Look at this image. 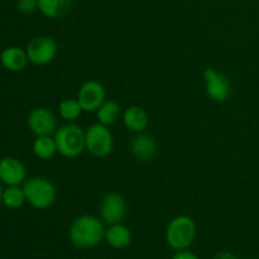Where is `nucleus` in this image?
I'll return each instance as SVG.
<instances>
[{"label": "nucleus", "instance_id": "obj_1", "mask_svg": "<svg viewBox=\"0 0 259 259\" xmlns=\"http://www.w3.org/2000/svg\"><path fill=\"white\" fill-rule=\"evenodd\" d=\"M68 237L78 249H90L103 242L105 228L100 218L89 214L80 215L71 224Z\"/></svg>", "mask_w": 259, "mask_h": 259}, {"label": "nucleus", "instance_id": "obj_2", "mask_svg": "<svg viewBox=\"0 0 259 259\" xmlns=\"http://www.w3.org/2000/svg\"><path fill=\"white\" fill-rule=\"evenodd\" d=\"M57 153L65 158H76L86 149L85 131L75 123H67L55 132Z\"/></svg>", "mask_w": 259, "mask_h": 259}, {"label": "nucleus", "instance_id": "obj_3", "mask_svg": "<svg viewBox=\"0 0 259 259\" xmlns=\"http://www.w3.org/2000/svg\"><path fill=\"white\" fill-rule=\"evenodd\" d=\"M25 199L37 210H47L56 202L57 190L55 184L46 177H32L23 185Z\"/></svg>", "mask_w": 259, "mask_h": 259}, {"label": "nucleus", "instance_id": "obj_4", "mask_svg": "<svg viewBox=\"0 0 259 259\" xmlns=\"http://www.w3.org/2000/svg\"><path fill=\"white\" fill-rule=\"evenodd\" d=\"M196 238V224L187 215H179L166 228V242L172 249L184 250L191 247Z\"/></svg>", "mask_w": 259, "mask_h": 259}, {"label": "nucleus", "instance_id": "obj_5", "mask_svg": "<svg viewBox=\"0 0 259 259\" xmlns=\"http://www.w3.org/2000/svg\"><path fill=\"white\" fill-rule=\"evenodd\" d=\"M86 151L96 158H105L113 152L114 138L109 126L95 123L85 131Z\"/></svg>", "mask_w": 259, "mask_h": 259}, {"label": "nucleus", "instance_id": "obj_6", "mask_svg": "<svg viewBox=\"0 0 259 259\" xmlns=\"http://www.w3.org/2000/svg\"><path fill=\"white\" fill-rule=\"evenodd\" d=\"M25 52L30 63L35 66H46L55 60L58 47L53 38L48 35H38L28 43Z\"/></svg>", "mask_w": 259, "mask_h": 259}, {"label": "nucleus", "instance_id": "obj_7", "mask_svg": "<svg viewBox=\"0 0 259 259\" xmlns=\"http://www.w3.org/2000/svg\"><path fill=\"white\" fill-rule=\"evenodd\" d=\"M202 76L205 81V91L209 99L215 103H224L230 98L232 83L227 76L212 67L205 68Z\"/></svg>", "mask_w": 259, "mask_h": 259}, {"label": "nucleus", "instance_id": "obj_8", "mask_svg": "<svg viewBox=\"0 0 259 259\" xmlns=\"http://www.w3.org/2000/svg\"><path fill=\"white\" fill-rule=\"evenodd\" d=\"M77 101L86 113H96L106 99L105 86L96 80H89L81 85L77 93Z\"/></svg>", "mask_w": 259, "mask_h": 259}, {"label": "nucleus", "instance_id": "obj_9", "mask_svg": "<svg viewBox=\"0 0 259 259\" xmlns=\"http://www.w3.org/2000/svg\"><path fill=\"white\" fill-rule=\"evenodd\" d=\"M126 201L118 192H108L101 199L99 205V214L106 224H116L126 217Z\"/></svg>", "mask_w": 259, "mask_h": 259}, {"label": "nucleus", "instance_id": "obj_10", "mask_svg": "<svg viewBox=\"0 0 259 259\" xmlns=\"http://www.w3.org/2000/svg\"><path fill=\"white\" fill-rule=\"evenodd\" d=\"M28 126L34 136H51L57 131V119L50 109L35 108L28 116Z\"/></svg>", "mask_w": 259, "mask_h": 259}, {"label": "nucleus", "instance_id": "obj_11", "mask_svg": "<svg viewBox=\"0 0 259 259\" xmlns=\"http://www.w3.org/2000/svg\"><path fill=\"white\" fill-rule=\"evenodd\" d=\"M27 177L25 167L14 157H4L0 159V180L8 186H19Z\"/></svg>", "mask_w": 259, "mask_h": 259}, {"label": "nucleus", "instance_id": "obj_12", "mask_svg": "<svg viewBox=\"0 0 259 259\" xmlns=\"http://www.w3.org/2000/svg\"><path fill=\"white\" fill-rule=\"evenodd\" d=\"M131 152L138 161L148 162L156 156L157 144L153 137L146 133H137L131 142Z\"/></svg>", "mask_w": 259, "mask_h": 259}, {"label": "nucleus", "instance_id": "obj_13", "mask_svg": "<svg viewBox=\"0 0 259 259\" xmlns=\"http://www.w3.org/2000/svg\"><path fill=\"white\" fill-rule=\"evenodd\" d=\"M121 119L125 128L134 133H142L146 131L149 124L148 113L143 108L137 105L126 108L121 115Z\"/></svg>", "mask_w": 259, "mask_h": 259}, {"label": "nucleus", "instance_id": "obj_14", "mask_svg": "<svg viewBox=\"0 0 259 259\" xmlns=\"http://www.w3.org/2000/svg\"><path fill=\"white\" fill-rule=\"evenodd\" d=\"M132 238L133 235H132L131 229L121 223H116V224L109 225L108 229H105L104 240L114 249H124L131 245Z\"/></svg>", "mask_w": 259, "mask_h": 259}, {"label": "nucleus", "instance_id": "obj_15", "mask_svg": "<svg viewBox=\"0 0 259 259\" xmlns=\"http://www.w3.org/2000/svg\"><path fill=\"white\" fill-rule=\"evenodd\" d=\"M0 62L3 67L7 68L8 71L12 72H19L27 67L28 56L24 50L19 47H8L0 55Z\"/></svg>", "mask_w": 259, "mask_h": 259}, {"label": "nucleus", "instance_id": "obj_16", "mask_svg": "<svg viewBox=\"0 0 259 259\" xmlns=\"http://www.w3.org/2000/svg\"><path fill=\"white\" fill-rule=\"evenodd\" d=\"M75 0H38V10L50 19H61L72 9Z\"/></svg>", "mask_w": 259, "mask_h": 259}, {"label": "nucleus", "instance_id": "obj_17", "mask_svg": "<svg viewBox=\"0 0 259 259\" xmlns=\"http://www.w3.org/2000/svg\"><path fill=\"white\" fill-rule=\"evenodd\" d=\"M98 123L110 126L115 124L120 118V106L114 100H105L103 105L96 111Z\"/></svg>", "mask_w": 259, "mask_h": 259}, {"label": "nucleus", "instance_id": "obj_18", "mask_svg": "<svg viewBox=\"0 0 259 259\" xmlns=\"http://www.w3.org/2000/svg\"><path fill=\"white\" fill-rule=\"evenodd\" d=\"M33 152L39 159L47 161L51 159L57 153V146H56L55 138H51V136H40L33 143Z\"/></svg>", "mask_w": 259, "mask_h": 259}, {"label": "nucleus", "instance_id": "obj_19", "mask_svg": "<svg viewBox=\"0 0 259 259\" xmlns=\"http://www.w3.org/2000/svg\"><path fill=\"white\" fill-rule=\"evenodd\" d=\"M27 201L23 187L8 186L3 191V204L9 209H19Z\"/></svg>", "mask_w": 259, "mask_h": 259}, {"label": "nucleus", "instance_id": "obj_20", "mask_svg": "<svg viewBox=\"0 0 259 259\" xmlns=\"http://www.w3.org/2000/svg\"><path fill=\"white\" fill-rule=\"evenodd\" d=\"M58 111H60V116L63 120L68 121V123H73L83 110L77 99H65L60 103Z\"/></svg>", "mask_w": 259, "mask_h": 259}, {"label": "nucleus", "instance_id": "obj_21", "mask_svg": "<svg viewBox=\"0 0 259 259\" xmlns=\"http://www.w3.org/2000/svg\"><path fill=\"white\" fill-rule=\"evenodd\" d=\"M17 8L23 14H32L38 9V0H17Z\"/></svg>", "mask_w": 259, "mask_h": 259}, {"label": "nucleus", "instance_id": "obj_22", "mask_svg": "<svg viewBox=\"0 0 259 259\" xmlns=\"http://www.w3.org/2000/svg\"><path fill=\"white\" fill-rule=\"evenodd\" d=\"M172 259H199L195 253L190 252V250L184 249V250H176V253L174 254Z\"/></svg>", "mask_w": 259, "mask_h": 259}, {"label": "nucleus", "instance_id": "obj_23", "mask_svg": "<svg viewBox=\"0 0 259 259\" xmlns=\"http://www.w3.org/2000/svg\"><path fill=\"white\" fill-rule=\"evenodd\" d=\"M212 259H239V258H238L234 253L227 252V250H225V252L217 253V254L212 257Z\"/></svg>", "mask_w": 259, "mask_h": 259}, {"label": "nucleus", "instance_id": "obj_24", "mask_svg": "<svg viewBox=\"0 0 259 259\" xmlns=\"http://www.w3.org/2000/svg\"><path fill=\"white\" fill-rule=\"evenodd\" d=\"M3 191H4V190H3L2 184H0V204H2V202H3Z\"/></svg>", "mask_w": 259, "mask_h": 259}]
</instances>
